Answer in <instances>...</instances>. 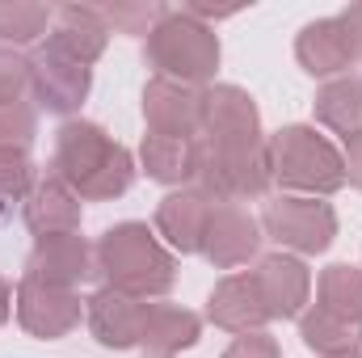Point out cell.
<instances>
[{"label": "cell", "mask_w": 362, "mask_h": 358, "mask_svg": "<svg viewBox=\"0 0 362 358\" xmlns=\"http://www.w3.org/2000/svg\"><path fill=\"white\" fill-rule=\"evenodd\" d=\"M51 173L68 181L81 202H105V198H118L131 190L135 181V161L131 152L97 122L85 118H68L59 131H55V156L47 165Z\"/></svg>", "instance_id": "obj_1"}, {"label": "cell", "mask_w": 362, "mask_h": 358, "mask_svg": "<svg viewBox=\"0 0 362 358\" xmlns=\"http://www.w3.org/2000/svg\"><path fill=\"white\" fill-rule=\"evenodd\" d=\"M93 262H97V274L105 278V287L131 299H156L177 282L173 253L156 241L148 224H135V219L105 228L101 241L93 245Z\"/></svg>", "instance_id": "obj_2"}, {"label": "cell", "mask_w": 362, "mask_h": 358, "mask_svg": "<svg viewBox=\"0 0 362 358\" xmlns=\"http://www.w3.org/2000/svg\"><path fill=\"white\" fill-rule=\"evenodd\" d=\"M266 152H270V178L282 190H295L303 198H329L346 185L341 148L316 127H282L266 139Z\"/></svg>", "instance_id": "obj_3"}, {"label": "cell", "mask_w": 362, "mask_h": 358, "mask_svg": "<svg viewBox=\"0 0 362 358\" xmlns=\"http://www.w3.org/2000/svg\"><path fill=\"white\" fill-rule=\"evenodd\" d=\"M148 64L156 68V76L177 81V85H206L219 68V38L206 21H198L185 8H169L156 30L144 42Z\"/></svg>", "instance_id": "obj_4"}, {"label": "cell", "mask_w": 362, "mask_h": 358, "mask_svg": "<svg viewBox=\"0 0 362 358\" xmlns=\"http://www.w3.org/2000/svg\"><path fill=\"white\" fill-rule=\"evenodd\" d=\"M194 181L215 202H245L270 190V152L262 144H206L198 139V169Z\"/></svg>", "instance_id": "obj_5"}, {"label": "cell", "mask_w": 362, "mask_h": 358, "mask_svg": "<svg viewBox=\"0 0 362 358\" xmlns=\"http://www.w3.org/2000/svg\"><path fill=\"white\" fill-rule=\"evenodd\" d=\"M262 228H266V236L278 241L282 249L303 253V258H316L337 236V211L329 202H320V198L278 194V198L266 202V211H262Z\"/></svg>", "instance_id": "obj_6"}, {"label": "cell", "mask_w": 362, "mask_h": 358, "mask_svg": "<svg viewBox=\"0 0 362 358\" xmlns=\"http://www.w3.org/2000/svg\"><path fill=\"white\" fill-rule=\"evenodd\" d=\"M17 321L30 337H42V342H55L64 333H72L85 316V304L76 291L68 287H51V282H38L30 274H21L17 282Z\"/></svg>", "instance_id": "obj_7"}, {"label": "cell", "mask_w": 362, "mask_h": 358, "mask_svg": "<svg viewBox=\"0 0 362 358\" xmlns=\"http://www.w3.org/2000/svg\"><path fill=\"white\" fill-rule=\"evenodd\" d=\"M206 144H262V114L257 101L236 85H206L202 89V131Z\"/></svg>", "instance_id": "obj_8"}, {"label": "cell", "mask_w": 362, "mask_h": 358, "mask_svg": "<svg viewBox=\"0 0 362 358\" xmlns=\"http://www.w3.org/2000/svg\"><path fill=\"white\" fill-rule=\"evenodd\" d=\"M89 85H93V68L72 64L68 55L51 51L47 42L30 55V93H34L38 110L72 114V110H81V101L89 97Z\"/></svg>", "instance_id": "obj_9"}, {"label": "cell", "mask_w": 362, "mask_h": 358, "mask_svg": "<svg viewBox=\"0 0 362 358\" xmlns=\"http://www.w3.org/2000/svg\"><path fill=\"white\" fill-rule=\"evenodd\" d=\"M21 219L34 232V241H42V236H68V232H81L85 207H81V194L68 181L47 169L30 185V194L21 198Z\"/></svg>", "instance_id": "obj_10"}, {"label": "cell", "mask_w": 362, "mask_h": 358, "mask_svg": "<svg viewBox=\"0 0 362 358\" xmlns=\"http://www.w3.org/2000/svg\"><path fill=\"white\" fill-rule=\"evenodd\" d=\"M144 118H148V135L198 139V131H202V89L152 76L148 89H144Z\"/></svg>", "instance_id": "obj_11"}, {"label": "cell", "mask_w": 362, "mask_h": 358, "mask_svg": "<svg viewBox=\"0 0 362 358\" xmlns=\"http://www.w3.org/2000/svg\"><path fill=\"white\" fill-rule=\"evenodd\" d=\"M262 245V224L240 202H215L206 232H202V258L215 270L245 266Z\"/></svg>", "instance_id": "obj_12"}, {"label": "cell", "mask_w": 362, "mask_h": 358, "mask_svg": "<svg viewBox=\"0 0 362 358\" xmlns=\"http://www.w3.org/2000/svg\"><path fill=\"white\" fill-rule=\"evenodd\" d=\"M253 282L262 291V304L270 312V321H291L303 316V304L312 295V274L299 258L291 253H270L253 266Z\"/></svg>", "instance_id": "obj_13"}, {"label": "cell", "mask_w": 362, "mask_h": 358, "mask_svg": "<svg viewBox=\"0 0 362 358\" xmlns=\"http://www.w3.org/2000/svg\"><path fill=\"white\" fill-rule=\"evenodd\" d=\"M25 274L38 278V282H51V287H68L76 291L89 274H97L93 262V245L81 232H68V236H42L34 241V253L25 262Z\"/></svg>", "instance_id": "obj_14"}, {"label": "cell", "mask_w": 362, "mask_h": 358, "mask_svg": "<svg viewBox=\"0 0 362 358\" xmlns=\"http://www.w3.org/2000/svg\"><path fill=\"white\" fill-rule=\"evenodd\" d=\"M295 59L308 76H325V81H337L358 64L354 42L337 17H320V21L303 25L295 38Z\"/></svg>", "instance_id": "obj_15"}, {"label": "cell", "mask_w": 362, "mask_h": 358, "mask_svg": "<svg viewBox=\"0 0 362 358\" xmlns=\"http://www.w3.org/2000/svg\"><path fill=\"white\" fill-rule=\"evenodd\" d=\"M206 321L219 325V329H228V333H257V329L270 325V312H266L262 291L253 282V270H236V274H228L211 291Z\"/></svg>", "instance_id": "obj_16"}, {"label": "cell", "mask_w": 362, "mask_h": 358, "mask_svg": "<svg viewBox=\"0 0 362 358\" xmlns=\"http://www.w3.org/2000/svg\"><path fill=\"white\" fill-rule=\"evenodd\" d=\"M105 42H110V25H105L101 8H93V4H64V8H55L51 34H47V47L51 51L68 55L72 64L93 68L101 59Z\"/></svg>", "instance_id": "obj_17"}, {"label": "cell", "mask_w": 362, "mask_h": 358, "mask_svg": "<svg viewBox=\"0 0 362 358\" xmlns=\"http://www.w3.org/2000/svg\"><path fill=\"white\" fill-rule=\"evenodd\" d=\"M144 304L148 299H131L114 287H101L85 299V321H89L93 337L110 350H131L139 346V329H144Z\"/></svg>", "instance_id": "obj_18"}, {"label": "cell", "mask_w": 362, "mask_h": 358, "mask_svg": "<svg viewBox=\"0 0 362 358\" xmlns=\"http://www.w3.org/2000/svg\"><path fill=\"white\" fill-rule=\"evenodd\" d=\"M211 211H215V198L202 194L198 185L173 190L156 207V236H165L173 253H202V232Z\"/></svg>", "instance_id": "obj_19"}, {"label": "cell", "mask_w": 362, "mask_h": 358, "mask_svg": "<svg viewBox=\"0 0 362 358\" xmlns=\"http://www.w3.org/2000/svg\"><path fill=\"white\" fill-rule=\"evenodd\" d=\"M202 316L181 304H144V329H139V354L144 358H177L181 350L198 346Z\"/></svg>", "instance_id": "obj_20"}, {"label": "cell", "mask_w": 362, "mask_h": 358, "mask_svg": "<svg viewBox=\"0 0 362 358\" xmlns=\"http://www.w3.org/2000/svg\"><path fill=\"white\" fill-rule=\"evenodd\" d=\"M139 161H144V169H148V178H152V181L185 185V181H194V169H198V139L144 135Z\"/></svg>", "instance_id": "obj_21"}, {"label": "cell", "mask_w": 362, "mask_h": 358, "mask_svg": "<svg viewBox=\"0 0 362 358\" xmlns=\"http://www.w3.org/2000/svg\"><path fill=\"white\" fill-rule=\"evenodd\" d=\"M299 337H303L308 350H316L320 358H346V354H358L362 325H350V321H341V316H333V312L312 304L299 316Z\"/></svg>", "instance_id": "obj_22"}, {"label": "cell", "mask_w": 362, "mask_h": 358, "mask_svg": "<svg viewBox=\"0 0 362 358\" xmlns=\"http://www.w3.org/2000/svg\"><path fill=\"white\" fill-rule=\"evenodd\" d=\"M316 122L337 131L341 139L362 135V76H337L316 93Z\"/></svg>", "instance_id": "obj_23"}, {"label": "cell", "mask_w": 362, "mask_h": 358, "mask_svg": "<svg viewBox=\"0 0 362 358\" xmlns=\"http://www.w3.org/2000/svg\"><path fill=\"white\" fill-rule=\"evenodd\" d=\"M316 308L350 321V325H362V270L358 266H325L320 278H316Z\"/></svg>", "instance_id": "obj_24"}, {"label": "cell", "mask_w": 362, "mask_h": 358, "mask_svg": "<svg viewBox=\"0 0 362 358\" xmlns=\"http://www.w3.org/2000/svg\"><path fill=\"white\" fill-rule=\"evenodd\" d=\"M51 21H55V8L51 4H38V0L0 4V47L38 42L42 34H51Z\"/></svg>", "instance_id": "obj_25"}, {"label": "cell", "mask_w": 362, "mask_h": 358, "mask_svg": "<svg viewBox=\"0 0 362 358\" xmlns=\"http://www.w3.org/2000/svg\"><path fill=\"white\" fill-rule=\"evenodd\" d=\"M169 8L156 4V0H139V4H105L101 17L110 30H122V34H152L156 21L165 17Z\"/></svg>", "instance_id": "obj_26"}, {"label": "cell", "mask_w": 362, "mask_h": 358, "mask_svg": "<svg viewBox=\"0 0 362 358\" xmlns=\"http://www.w3.org/2000/svg\"><path fill=\"white\" fill-rule=\"evenodd\" d=\"M34 135H38V110H34L30 101H8V105H0V148H21V152H30Z\"/></svg>", "instance_id": "obj_27"}, {"label": "cell", "mask_w": 362, "mask_h": 358, "mask_svg": "<svg viewBox=\"0 0 362 358\" xmlns=\"http://www.w3.org/2000/svg\"><path fill=\"white\" fill-rule=\"evenodd\" d=\"M34 181H38V173H34L30 152H21V148H0V202L25 198Z\"/></svg>", "instance_id": "obj_28"}, {"label": "cell", "mask_w": 362, "mask_h": 358, "mask_svg": "<svg viewBox=\"0 0 362 358\" xmlns=\"http://www.w3.org/2000/svg\"><path fill=\"white\" fill-rule=\"evenodd\" d=\"M30 93V59L17 47H0V105L25 101Z\"/></svg>", "instance_id": "obj_29"}, {"label": "cell", "mask_w": 362, "mask_h": 358, "mask_svg": "<svg viewBox=\"0 0 362 358\" xmlns=\"http://www.w3.org/2000/svg\"><path fill=\"white\" fill-rule=\"evenodd\" d=\"M223 358H282V350L266 329H257V333H236V342L223 350Z\"/></svg>", "instance_id": "obj_30"}, {"label": "cell", "mask_w": 362, "mask_h": 358, "mask_svg": "<svg viewBox=\"0 0 362 358\" xmlns=\"http://www.w3.org/2000/svg\"><path fill=\"white\" fill-rule=\"evenodd\" d=\"M341 156H346V181L362 190V135L346 139V152H341Z\"/></svg>", "instance_id": "obj_31"}, {"label": "cell", "mask_w": 362, "mask_h": 358, "mask_svg": "<svg viewBox=\"0 0 362 358\" xmlns=\"http://www.w3.org/2000/svg\"><path fill=\"white\" fill-rule=\"evenodd\" d=\"M337 21L346 25V34H350V42H354V55L362 59V4L341 8V13H337Z\"/></svg>", "instance_id": "obj_32"}, {"label": "cell", "mask_w": 362, "mask_h": 358, "mask_svg": "<svg viewBox=\"0 0 362 358\" xmlns=\"http://www.w3.org/2000/svg\"><path fill=\"white\" fill-rule=\"evenodd\" d=\"M13 299H17V295H13V287H8V282L0 278V325H4L8 316H13Z\"/></svg>", "instance_id": "obj_33"}, {"label": "cell", "mask_w": 362, "mask_h": 358, "mask_svg": "<svg viewBox=\"0 0 362 358\" xmlns=\"http://www.w3.org/2000/svg\"><path fill=\"white\" fill-rule=\"evenodd\" d=\"M4 215H8V202H0V224H4Z\"/></svg>", "instance_id": "obj_34"}, {"label": "cell", "mask_w": 362, "mask_h": 358, "mask_svg": "<svg viewBox=\"0 0 362 358\" xmlns=\"http://www.w3.org/2000/svg\"><path fill=\"white\" fill-rule=\"evenodd\" d=\"M346 358H362V354H346Z\"/></svg>", "instance_id": "obj_35"}]
</instances>
